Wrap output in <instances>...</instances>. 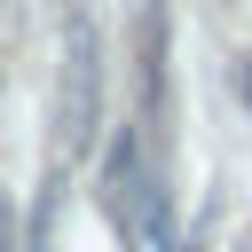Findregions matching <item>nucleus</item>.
<instances>
[{
    "label": "nucleus",
    "mask_w": 252,
    "mask_h": 252,
    "mask_svg": "<svg viewBox=\"0 0 252 252\" xmlns=\"http://www.w3.org/2000/svg\"><path fill=\"white\" fill-rule=\"evenodd\" d=\"M94 110H102V32L94 16H71L63 24V110H55L71 158L94 142Z\"/></svg>",
    "instance_id": "1"
},
{
    "label": "nucleus",
    "mask_w": 252,
    "mask_h": 252,
    "mask_svg": "<svg viewBox=\"0 0 252 252\" xmlns=\"http://www.w3.org/2000/svg\"><path fill=\"white\" fill-rule=\"evenodd\" d=\"M142 134L134 126H118L110 142H102V181H94V197H102V213L118 220V228H134V213H142Z\"/></svg>",
    "instance_id": "2"
}]
</instances>
